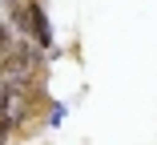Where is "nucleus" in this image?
<instances>
[{"label":"nucleus","instance_id":"nucleus-1","mask_svg":"<svg viewBox=\"0 0 157 145\" xmlns=\"http://www.w3.org/2000/svg\"><path fill=\"white\" fill-rule=\"evenodd\" d=\"M28 101H33L28 89L0 85V145H8V137L24 129V121H28Z\"/></svg>","mask_w":157,"mask_h":145},{"label":"nucleus","instance_id":"nucleus-2","mask_svg":"<svg viewBox=\"0 0 157 145\" xmlns=\"http://www.w3.org/2000/svg\"><path fill=\"white\" fill-rule=\"evenodd\" d=\"M24 36L40 52H52V24H48V12H44L40 0H28L24 4Z\"/></svg>","mask_w":157,"mask_h":145},{"label":"nucleus","instance_id":"nucleus-3","mask_svg":"<svg viewBox=\"0 0 157 145\" xmlns=\"http://www.w3.org/2000/svg\"><path fill=\"white\" fill-rule=\"evenodd\" d=\"M12 44H16V36L8 32V24H4V20H0V61H4V56L12 52Z\"/></svg>","mask_w":157,"mask_h":145},{"label":"nucleus","instance_id":"nucleus-4","mask_svg":"<svg viewBox=\"0 0 157 145\" xmlns=\"http://www.w3.org/2000/svg\"><path fill=\"white\" fill-rule=\"evenodd\" d=\"M65 117H69V109H65V105H52V113H48V125H60Z\"/></svg>","mask_w":157,"mask_h":145},{"label":"nucleus","instance_id":"nucleus-5","mask_svg":"<svg viewBox=\"0 0 157 145\" xmlns=\"http://www.w3.org/2000/svg\"><path fill=\"white\" fill-rule=\"evenodd\" d=\"M28 4V0H0V12H4V8H24Z\"/></svg>","mask_w":157,"mask_h":145}]
</instances>
